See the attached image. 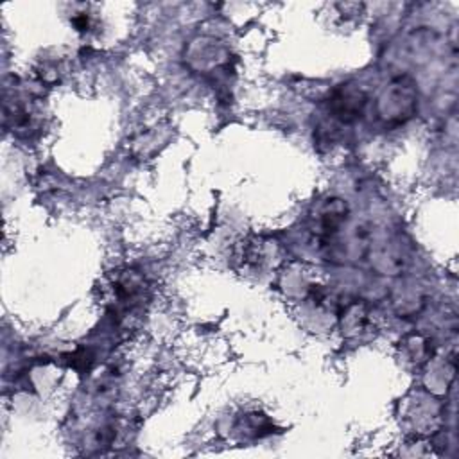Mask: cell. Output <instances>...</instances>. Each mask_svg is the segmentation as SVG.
Here are the masks:
<instances>
[{
  "label": "cell",
  "mask_w": 459,
  "mask_h": 459,
  "mask_svg": "<svg viewBox=\"0 0 459 459\" xmlns=\"http://www.w3.org/2000/svg\"><path fill=\"white\" fill-rule=\"evenodd\" d=\"M328 104H330V111L333 113V117L339 118L341 122L348 124L360 117L364 104H366V95L359 88L342 86L333 91Z\"/></svg>",
  "instance_id": "obj_1"
}]
</instances>
